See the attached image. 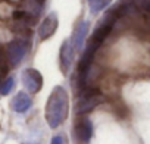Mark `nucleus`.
I'll return each instance as SVG.
<instances>
[{"label": "nucleus", "mask_w": 150, "mask_h": 144, "mask_svg": "<svg viewBox=\"0 0 150 144\" xmlns=\"http://www.w3.org/2000/svg\"><path fill=\"white\" fill-rule=\"evenodd\" d=\"M30 106H31V99H30L25 93H19V94L15 97V100H13V109H15L16 112H19V113L27 112Z\"/></svg>", "instance_id": "nucleus-5"}, {"label": "nucleus", "mask_w": 150, "mask_h": 144, "mask_svg": "<svg viewBox=\"0 0 150 144\" xmlns=\"http://www.w3.org/2000/svg\"><path fill=\"white\" fill-rule=\"evenodd\" d=\"M102 102H103V96L100 94L99 88H96V87H86L81 91V96H80V100L77 103V109H75V110H77L78 115H84V113L91 112Z\"/></svg>", "instance_id": "nucleus-2"}, {"label": "nucleus", "mask_w": 150, "mask_h": 144, "mask_svg": "<svg viewBox=\"0 0 150 144\" xmlns=\"http://www.w3.org/2000/svg\"><path fill=\"white\" fill-rule=\"evenodd\" d=\"M41 77L37 71H33V69H28L25 72V77H24V84L27 85V88L31 91V93H37L41 87Z\"/></svg>", "instance_id": "nucleus-4"}, {"label": "nucleus", "mask_w": 150, "mask_h": 144, "mask_svg": "<svg viewBox=\"0 0 150 144\" xmlns=\"http://www.w3.org/2000/svg\"><path fill=\"white\" fill-rule=\"evenodd\" d=\"M75 131H77V135H78L80 141L87 143V141L91 138V134H93V126H91V122H90L87 118H81V119L77 122Z\"/></svg>", "instance_id": "nucleus-3"}, {"label": "nucleus", "mask_w": 150, "mask_h": 144, "mask_svg": "<svg viewBox=\"0 0 150 144\" xmlns=\"http://www.w3.org/2000/svg\"><path fill=\"white\" fill-rule=\"evenodd\" d=\"M11 87H13V78H9V80L5 81V84H3V87H2V94L6 96V94L9 93Z\"/></svg>", "instance_id": "nucleus-6"}, {"label": "nucleus", "mask_w": 150, "mask_h": 144, "mask_svg": "<svg viewBox=\"0 0 150 144\" xmlns=\"http://www.w3.org/2000/svg\"><path fill=\"white\" fill-rule=\"evenodd\" d=\"M52 144H65V140L62 137H54L53 141H52Z\"/></svg>", "instance_id": "nucleus-7"}, {"label": "nucleus", "mask_w": 150, "mask_h": 144, "mask_svg": "<svg viewBox=\"0 0 150 144\" xmlns=\"http://www.w3.org/2000/svg\"><path fill=\"white\" fill-rule=\"evenodd\" d=\"M66 115H68V97L63 88L57 87L53 91L46 106V118H47L49 125L52 128H56L65 121Z\"/></svg>", "instance_id": "nucleus-1"}]
</instances>
